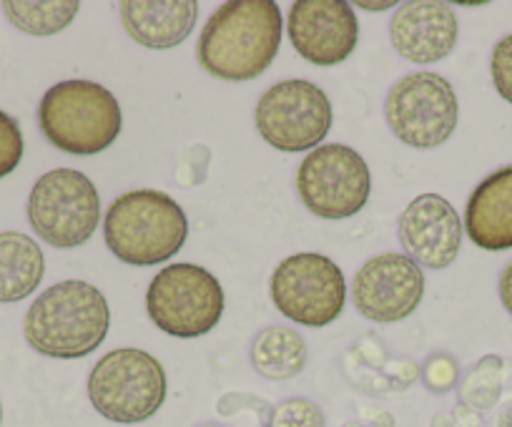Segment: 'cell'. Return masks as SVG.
Listing matches in <instances>:
<instances>
[{
  "mask_svg": "<svg viewBox=\"0 0 512 427\" xmlns=\"http://www.w3.org/2000/svg\"><path fill=\"white\" fill-rule=\"evenodd\" d=\"M282 46V11L272 0L224 3L199 38V63L209 76L251 81L262 76Z\"/></svg>",
  "mask_w": 512,
  "mask_h": 427,
  "instance_id": "1",
  "label": "cell"
},
{
  "mask_svg": "<svg viewBox=\"0 0 512 427\" xmlns=\"http://www.w3.org/2000/svg\"><path fill=\"white\" fill-rule=\"evenodd\" d=\"M111 312L93 284L68 279L48 287L26 314V340L38 355L58 360H78L106 340Z\"/></svg>",
  "mask_w": 512,
  "mask_h": 427,
  "instance_id": "2",
  "label": "cell"
},
{
  "mask_svg": "<svg viewBox=\"0 0 512 427\" xmlns=\"http://www.w3.org/2000/svg\"><path fill=\"white\" fill-rule=\"evenodd\" d=\"M106 244L121 262L151 267L174 257L186 242L189 222L169 194L141 189L121 194L103 219Z\"/></svg>",
  "mask_w": 512,
  "mask_h": 427,
  "instance_id": "3",
  "label": "cell"
},
{
  "mask_svg": "<svg viewBox=\"0 0 512 427\" xmlns=\"http://www.w3.org/2000/svg\"><path fill=\"white\" fill-rule=\"evenodd\" d=\"M43 136L73 156L106 151L121 134V106L108 88L93 81H63L48 88L38 109Z\"/></svg>",
  "mask_w": 512,
  "mask_h": 427,
  "instance_id": "4",
  "label": "cell"
},
{
  "mask_svg": "<svg viewBox=\"0 0 512 427\" xmlns=\"http://www.w3.org/2000/svg\"><path fill=\"white\" fill-rule=\"evenodd\" d=\"M88 397L98 415L121 425L144 422L166 400V372L154 355L123 347L103 355L88 377Z\"/></svg>",
  "mask_w": 512,
  "mask_h": 427,
  "instance_id": "5",
  "label": "cell"
},
{
  "mask_svg": "<svg viewBox=\"0 0 512 427\" xmlns=\"http://www.w3.org/2000/svg\"><path fill=\"white\" fill-rule=\"evenodd\" d=\"M149 317L161 332L181 340L209 335L224 314V289L219 279L196 264H169L146 292Z\"/></svg>",
  "mask_w": 512,
  "mask_h": 427,
  "instance_id": "6",
  "label": "cell"
},
{
  "mask_svg": "<svg viewBox=\"0 0 512 427\" xmlns=\"http://www.w3.org/2000/svg\"><path fill=\"white\" fill-rule=\"evenodd\" d=\"M28 219L33 232L51 247H81L96 234L101 199L86 174L76 169H53L33 186Z\"/></svg>",
  "mask_w": 512,
  "mask_h": 427,
  "instance_id": "7",
  "label": "cell"
},
{
  "mask_svg": "<svg viewBox=\"0 0 512 427\" xmlns=\"http://www.w3.org/2000/svg\"><path fill=\"white\" fill-rule=\"evenodd\" d=\"M384 116L397 139L407 146L435 149L455 134L460 103L447 78L430 71L410 73L392 86Z\"/></svg>",
  "mask_w": 512,
  "mask_h": 427,
  "instance_id": "8",
  "label": "cell"
},
{
  "mask_svg": "<svg viewBox=\"0 0 512 427\" xmlns=\"http://www.w3.org/2000/svg\"><path fill=\"white\" fill-rule=\"evenodd\" d=\"M279 312L304 327L332 325L347 302V282L337 262L317 252L292 254L272 274Z\"/></svg>",
  "mask_w": 512,
  "mask_h": 427,
  "instance_id": "9",
  "label": "cell"
},
{
  "mask_svg": "<svg viewBox=\"0 0 512 427\" xmlns=\"http://www.w3.org/2000/svg\"><path fill=\"white\" fill-rule=\"evenodd\" d=\"M256 129L277 151L317 149L332 129V103L309 81H282L256 103Z\"/></svg>",
  "mask_w": 512,
  "mask_h": 427,
  "instance_id": "10",
  "label": "cell"
},
{
  "mask_svg": "<svg viewBox=\"0 0 512 427\" xmlns=\"http://www.w3.org/2000/svg\"><path fill=\"white\" fill-rule=\"evenodd\" d=\"M372 189L367 164L342 144L317 146L297 171V191L314 217L349 219L364 209Z\"/></svg>",
  "mask_w": 512,
  "mask_h": 427,
  "instance_id": "11",
  "label": "cell"
},
{
  "mask_svg": "<svg viewBox=\"0 0 512 427\" xmlns=\"http://www.w3.org/2000/svg\"><path fill=\"white\" fill-rule=\"evenodd\" d=\"M425 294L420 264L405 254H379L354 277V307L372 322H400L410 317Z\"/></svg>",
  "mask_w": 512,
  "mask_h": 427,
  "instance_id": "12",
  "label": "cell"
},
{
  "mask_svg": "<svg viewBox=\"0 0 512 427\" xmlns=\"http://www.w3.org/2000/svg\"><path fill=\"white\" fill-rule=\"evenodd\" d=\"M287 33L304 61L337 66L359 43L357 13L344 0H299L289 13Z\"/></svg>",
  "mask_w": 512,
  "mask_h": 427,
  "instance_id": "13",
  "label": "cell"
},
{
  "mask_svg": "<svg viewBox=\"0 0 512 427\" xmlns=\"http://www.w3.org/2000/svg\"><path fill=\"white\" fill-rule=\"evenodd\" d=\"M400 242L420 267H450L462 247V222L455 206L440 194H420L402 214Z\"/></svg>",
  "mask_w": 512,
  "mask_h": 427,
  "instance_id": "14",
  "label": "cell"
},
{
  "mask_svg": "<svg viewBox=\"0 0 512 427\" xmlns=\"http://www.w3.org/2000/svg\"><path fill=\"white\" fill-rule=\"evenodd\" d=\"M460 23L447 3L415 0L392 16L390 38L395 51L412 63H435L457 46Z\"/></svg>",
  "mask_w": 512,
  "mask_h": 427,
  "instance_id": "15",
  "label": "cell"
},
{
  "mask_svg": "<svg viewBox=\"0 0 512 427\" xmlns=\"http://www.w3.org/2000/svg\"><path fill=\"white\" fill-rule=\"evenodd\" d=\"M465 232L487 252L512 249V164L487 176L465 209Z\"/></svg>",
  "mask_w": 512,
  "mask_h": 427,
  "instance_id": "16",
  "label": "cell"
},
{
  "mask_svg": "<svg viewBox=\"0 0 512 427\" xmlns=\"http://www.w3.org/2000/svg\"><path fill=\"white\" fill-rule=\"evenodd\" d=\"M123 28L136 43L146 48H174L189 38L199 18V3L194 0H169V3H141L126 0L118 6Z\"/></svg>",
  "mask_w": 512,
  "mask_h": 427,
  "instance_id": "17",
  "label": "cell"
},
{
  "mask_svg": "<svg viewBox=\"0 0 512 427\" xmlns=\"http://www.w3.org/2000/svg\"><path fill=\"white\" fill-rule=\"evenodd\" d=\"M46 274V259L36 239L21 232L0 234V302L31 297Z\"/></svg>",
  "mask_w": 512,
  "mask_h": 427,
  "instance_id": "18",
  "label": "cell"
},
{
  "mask_svg": "<svg viewBox=\"0 0 512 427\" xmlns=\"http://www.w3.org/2000/svg\"><path fill=\"white\" fill-rule=\"evenodd\" d=\"M307 342L292 327H267L251 342V365L267 380H292L307 365Z\"/></svg>",
  "mask_w": 512,
  "mask_h": 427,
  "instance_id": "19",
  "label": "cell"
},
{
  "mask_svg": "<svg viewBox=\"0 0 512 427\" xmlns=\"http://www.w3.org/2000/svg\"><path fill=\"white\" fill-rule=\"evenodd\" d=\"M81 6L76 0H56V3H3V13L18 31L28 36H56L66 31L78 16Z\"/></svg>",
  "mask_w": 512,
  "mask_h": 427,
  "instance_id": "20",
  "label": "cell"
},
{
  "mask_svg": "<svg viewBox=\"0 0 512 427\" xmlns=\"http://www.w3.org/2000/svg\"><path fill=\"white\" fill-rule=\"evenodd\" d=\"M502 392V360L500 357H485L472 367L470 375L462 385V400L475 410H490Z\"/></svg>",
  "mask_w": 512,
  "mask_h": 427,
  "instance_id": "21",
  "label": "cell"
},
{
  "mask_svg": "<svg viewBox=\"0 0 512 427\" xmlns=\"http://www.w3.org/2000/svg\"><path fill=\"white\" fill-rule=\"evenodd\" d=\"M267 427H327V420L317 402L307 397H292L274 407Z\"/></svg>",
  "mask_w": 512,
  "mask_h": 427,
  "instance_id": "22",
  "label": "cell"
},
{
  "mask_svg": "<svg viewBox=\"0 0 512 427\" xmlns=\"http://www.w3.org/2000/svg\"><path fill=\"white\" fill-rule=\"evenodd\" d=\"M23 159L21 126L6 111H0V179L18 169Z\"/></svg>",
  "mask_w": 512,
  "mask_h": 427,
  "instance_id": "23",
  "label": "cell"
},
{
  "mask_svg": "<svg viewBox=\"0 0 512 427\" xmlns=\"http://www.w3.org/2000/svg\"><path fill=\"white\" fill-rule=\"evenodd\" d=\"M490 73L497 93H500L507 103H512V33L502 38L495 46V51H492Z\"/></svg>",
  "mask_w": 512,
  "mask_h": 427,
  "instance_id": "24",
  "label": "cell"
},
{
  "mask_svg": "<svg viewBox=\"0 0 512 427\" xmlns=\"http://www.w3.org/2000/svg\"><path fill=\"white\" fill-rule=\"evenodd\" d=\"M425 380H427V385H430V390H437V392L450 390V387L457 382L455 360H452V357H447V355L432 357V360L427 362Z\"/></svg>",
  "mask_w": 512,
  "mask_h": 427,
  "instance_id": "25",
  "label": "cell"
},
{
  "mask_svg": "<svg viewBox=\"0 0 512 427\" xmlns=\"http://www.w3.org/2000/svg\"><path fill=\"white\" fill-rule=\"evenodd\" d=\"M500 299L502 304H505L507 312L512 314V262L507 264L505 272H502L500 277Z\"/></svg>",
  "mask_w": 512,
  "mask_h": 427,
  "instance_id": "26",
  "label": "cell"
},
{
  "mask_svg": "<svg viewBox=\"0 0 512 427\" xmlns=\"http://www.w3.org/2000/svg\"><path fill=\"white\" fill-rule=\"evenodd\" d=\"M362 8H367V11H382V8H390L392 3H359Z\"/></svg>",
  "mask_w": 512,
  "mask_h": 427,
  "instance_id": "27",
  "label": "cell"
},
{
  "mask_svg": "<svg viewBox=\"0 0 512 427\" xmlns=\"http://www.w3.org/2000/svg\"><path fill=\"white\" fill-rule=\"evenodd\" d=\"M201 427H221V425H201Z\"/></svg>",
  "mask_w": 512,
  "mask_h": 427,
  "instance_id": "28",
  "label": "cell"
},
{
  "mask_svg": "<svg viewBox=\"0 0 512 427\" xmlns=\"http://www.w3.org/2000/svg\"><path fill=\"white\" fill-rule=\"evenodd\" d=\"M0 420H3V410H0Z\"/></svg>",
  "mask_w": 512,
  "mask_h": 427,
  "instance_id": "29",
  "label": "cell"
}]
</instances>
